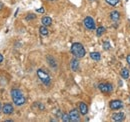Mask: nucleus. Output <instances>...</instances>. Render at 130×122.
<instances>
[{"label":"nucleus","instance_id":"obj_7","mask_svg":"<svg viewBox=\"0 0 130 122\" xmlns=\"http://www.w3.org/2000/svg\"><path fill=\"white\" fill-rule=\"evenodd\" d=\"M13 106L10 104V103H5L3 107H2V111H3V113L4 114H7V115H9V114H11V113H13Z\"/></svg>","mask_w":130,"mask_h":122},{"label":"nucleus","instance_id":"obj_24","mask_svg":"<svg viewBox=\"0 0 130 122\" xmlns=\"http://www.w3.org/2000/svg\"><path fill=\"white\" fill-rule=\"evenodd\" d=\"M126 61H127V63L130 65V54L129 55H127V57H126Z\"/></svg>","mask_w":130,"mask_h":122},{"label":"nucleus","instance_id":"obj_25","mask_svg":"<svg viewBox=\"0 0 130 122\" xmlns=\"http://www.w3.org/2000/svg\"><path fill=\"white\" fill-rule=\"evenodd\" d=\"M3 60H4V57H3V55H2V54H0V63H1Z\"/></svg>","mask_w":130,"mask_h":122},{"label":"nucleus","instance_id":"obj_16","mask_svg":"<svg viewBox=\"0 0 130 122\" xmlns=\"http://www.w3.org/2000/svg\"><path fill=\"white\" fill-rule=\"evenodd\" d=\"M90 57L94 61H100V59H101V55H100L99 52H91L90 53Z\"/></svg>","mask_w":130,"mask_h":122},{"label":"nucleus","instance_id":"obj_5","mask_svg":"<svg viewBox=\"0 0 130 122\" xmlns=\"http://www.w3.org/2000/svg\"><path fill=\"white\" fill-rule=\"evenodd\" d=\"M69 116H70V120L73 122H77L80 120V111H78L77 109H72L69 112Z\"/></svg>","mask_w":130,"mask_h":122},{"label":"nucleus","instance_id":"obj_15","mask_svg":"<svg viewBox=\"0 0 130 122\" xmlns=\"http://www.w3.org/2000/svg\"><path fill=\"white\" fill-rule=\"evenodd\" d=\"M110 18H111L112 21L117 22V21L120 19V13H119L118 11H112V12L110 13Z\"/></svg>","mask_w":130,"mask_h":122},{"label":"nucleus","instance_id":"obj_6","mask_svg":"<svg viewBox=\"0 0 130 122\" xmlns=\"http://www.w3.org/2000/svg\"><path fill=\"white\" fill-rule=\"evenodd\" d=\"M109 107L111 110H117V109H120L123 107V103L120 100H112L109 103Z\"/></svg>","mask_w":130,"mask_h":122},{"label":"nucleus","instance_id":"obj_22","mask_svg":"<svg viewBox=\"0 0 130 122\" xmlns=\"http://www.w3.org/2000/svg\"><path fill=\"white\" fill-rule=\"evenodd\" d=\"M35 18H36V15L30 13V14H28V15L25 17V20H26V21H30V20H33V19H35Z\"/></svg>","mask_w":130,"mask_h":122},{"label":"nucleus","instance_id":"obj_23","mask_svg":"<svg viewBox=\"0 0 130 122\" xmlns=\"http://www.w3.org/2000/svg\"><path fill=\"white\" fill-rule=\"evenodd\" d=\"M36 12L37 13H44L45 12V9L42 7V8H38V9H36Z\"/></svg>","mask_w":130,"mask_h":122},{"label":"nucleus","instance_id":"obj_13","mask_svg":"<svg viewBox=\"0 0 130 122\" xmlns=\"http://www.w3.org/2000/svg\"><path fill=\"white\" fill-rule=\"evenodd\" d=\"M120 76L122 77L123 79H128L130 77V72H129V70L126 68V67H124L122 70H121V72H120Z\"/></svg>","mask_w":130,"mask_h":122},{"label":"nucleus","instance_id":"obj_29","mask_svg":"<svg viewBox=\"0 0 130 122\" xmlns=\"http://www.w3.org/2000/svg\"><path fill=\"white\" fill-rule=\"evenodd\" d=\"M129 100H130V97H129Z\"/></svg>","mask_w":130,"mask_h":122},{"label":"nucleus","instance_id":"obj_18","mask_svg":"<svg viewBox=\"0 0 130 122\" xmlns=\"http://www.w3.org/2000/svg\"><path fill=\"white\" fill-rule=\"evenodd\" d=\"M105 31H106V29H105V27H103V26H100V27H98L97 29H96V34H97V36H102L104 33H105Z\"/></svg>","mask_w":130,"mask_h":122},{"label":"nucleus","instance_id":"obj_21","mask_svg":"<svg viewBox=\"0 0 130 122\" xmlns=\"http://www.w3.org/2000/svg\"><path fill=\"white\" fill-rule=\"evenodd\" d=\"M110 48H111V45H110L109 41H104L103 42V49L104 50H109Z\"/></svg>","mask_w":130,"mask_h":122},{"label":"nucleus","instance_id":"obj_10","mask_svg":"<svg viewBox=\"0 0 130 122\" xmlns=\"http://www.w3.org/2000/svg\"><path fill=\"white\" fill-rule=\"evenodd\" d=\"M70 67H71V69L73 71H77L79 69V61H78L77 58H74V59L71 60V62H70Z\"/></svg>","mask_w":130,"mask_h":122},{"label":"nucleus","instance_id":"obj_12","mask_svg":"<svg viewBox=\"0 0 130 122\" xmlns=\"http://www.w3.org/2000/svg\"><path fill=\"white\" fill-rule=\"evenodd\" d=\"M79 111L82 115H86L87 112H88V106L84 103V102H81L79 103Z\"/></svg>","mask_w":130,"mask_h":122},{"label":"nucleus","instance_id":"obj_30","mask_svg":"<svg viewBox=\"0 0 130 122\" xmlns=\"http://www.w3.org/2000/svg\"><path fill=\"white\" fill-rule=\"evenodd\" d=\"M126 1H127V0H126Z\"/></svg>","mask_w":130,"mask_h":122},{"label":"nucleus","instance_id":"obj_14","mask_svg":"<svg viewBox=\"0 0 130 122\" xmlns=\"http://www.w3.org/2000/svg\"><path fill=\"white\" fill-rule=\"evenodd\" d=\"M41 22H42V25H44V26H49V25L52 24V19H51L49 16H44V17H42Z\"/></svg>","mask_w":130,"mask_h":122},{"label":"nucleus","instance_id":"obj_1","mask_svg":"<svg viewBox=\"0 0 130 122\" xmlns=\"http://www.w3.org/2000/svg\"><path fill=\"white\" fill-rule=\"evenodd\" d=\"M71 53L76 57V58H82L85 56L86 54V51H85V48L84 46L82 45L81 43L79 42H75L71 45Z\"/></svg>","mask_w":130,"mask_h":122},{"label":"nucleus","instance_id":"obj_17","mask_svg":"<svg viewBox=\"0 0 130 122\" xmlns=\"http://www.w3.org/2000/svg\"><path fill=\"white\" fill-rule=\"evenodd\" d=\"M39 32H40V34L43 35V36H47V35L49 34V31H48V29H47V26H44V25L40 26Z\"/></svg>","mask_w":130,"mask_h":122},{"label":"nucleus","instance_id":"obj_2","mask_svg":"<svg viewBox=\"0 0 130 122\" xmlns=\"http://www.w3.org/2000/svg\"><path fill=\"white\" fill-rule=\"evenodd\" d=\"M37 76L41 80V82L43 84H45V85H49L51 83V78L49 76V74L46 71H44L43 69H41V68L37 70Z\"/></svg>","mask_w":130,"mask_h":122},{"label":"nucleus","instance_id":"obj_27","mask_svg":"<svg viewBox=\"0 0 130 122\" xmlns=\"http://www.w3.org/2000/svg\"><path fill=\"white\" fill-rule=\"evenodd\" d=\"M0 110H2V106H1V103H0Z\"/></svg>","mask_w":130,"mask_h":122},{"label":"nucleus","instance_id":"obj_28","mask_svg":"<svg viewBox=\"0 0 130 122\" xmlns=\"http://www.w3.org/2000/svg\"><path fill=\"white\" fill-rule=\"evenodd\" d=\"M48 1H53V0H48Z\"/></svg>","mask_w":130,"mask_h":122},{"label":"nucleus","instance_id":"obj_4","mask_svg":"<svg viewBox=\"0 0 130 122\" xmlns=\"http://www.w3.org/2000/svg\"><path fill=\"white\" fill-rule=\"evenodd\" d=\"M98 88H99V90L102 93H105V94L110 93L113 90V86L110 83H100L98 85Z\"/></svg>","mask_w":130,"mask_h":122},{"label":"nucleus","instance_id":"obj_19","mask_svg":"<svg viewBox=\"0 0 130 122\" xmlns=\"http://www.w3.org/2000/svg\"><path fill=\"white\" fill-rule=\"evenodd\" d=\"M105 2L107 4H109L110 6H113V7H116L119 4V0H105Z\"/></svg>","mask_w":130,"mask_h":122},{"label":"nucleus","instance_id":"obj_26","mask_svg":"<svg viewBox=\"0 0 130 122\" xmlns=\"http://www.w3.org/2000/svg\"><path fill=\"white\" fill-rule=\"evenodd\" d=\"M1 9H3V4L0 2V10H1Z\"/></svg>","mask_w":130,"mask_h":122},{"label":"nucleus","instance_id":"obj_8","mask_svg":"<svg viewBox=\"0 0 130 122\" xmlns=\"http://www.w3.org/2000/svg\"><path fill=\"white\" fill-rule=\"evenodd\" d=\"M125 119V114L123 112H117V113H114L112 114V120L113 121H122Z\"/></svg>","mask_w":130,"mask_h":122},{"label":"nucleus","instance_id":"obj_11","mask_svg":"<svg viewBox=\"0 0 130 122\" xmlns=\"http://www.w3.org/2000/svg\"><path fill=\"white\" fill-rule=\"evenodd\" d=\"M10 93H11V97H12V99H14V98H18V97H21V96H23V94H22V91H21V90H19V89H16V88L12 89Z\"/></svg>","mask_w":130,"mask_h":122},{"label":"nucleus","instance_id":"obj_20","mask_svg":"<svg viewBox=\"0 0 130 122\" xmlns=\"http://www.w3.org/2000/svg\"><path fill=\"white\" fill-rule=\"evenodd\" d=\"M62 120L64 122H69V121H71L70 120V116H69V114H67V113H63L62 114Z\"/></svg>","mask_w":130,"mask_h":122},{"label":"nucleus","instance_id":"obj_9","mask_svg":"<svg viewBox=\"0 0 130 122\" xmlns=\"http://www.w3.org/2000/svg\"><path fill=\"white\" fill-rule=\"evenodd\" d=\"M13 102H14V104L17 105V106H21V105H23V104L26 103V98L24 96H21V97H18V98H14L13 99Z\"/></svg>","mask_w":130,"mask_h":122},{"label":"nucleus","instance_id":"obj_3","mask_svg":"<svg viewBox=\"0 0 130 122\" xmlns=\"http://www.w3.org/2000/svg\"><path fill=\"white\" fill-rule=\"evenodd\" d=\"M83 23H84L85 27L88 30H94L95 29V21H94V19L92 17H90V16L85 17L84 20H83Z\"/></svg>","mask_w":130,"mask_h":122}]
</instances>
